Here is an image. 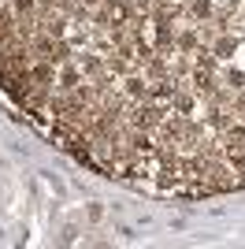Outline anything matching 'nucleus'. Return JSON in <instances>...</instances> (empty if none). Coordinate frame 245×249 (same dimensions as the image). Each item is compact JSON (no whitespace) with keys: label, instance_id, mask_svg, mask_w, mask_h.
I'll return each instance as SVG.
<instances>
[{"label":"nucleus","instance_id":"obj_1","mask_svg":"<svg viewBox=\"0 0 245 249\" xmlns=\"http://www.w3.org/2000/svg\"><path fill=\"white\" fill-rule=\"evenodd\" d=\"M119 93H126L134 104H141V101H153V86H149V78L138 71V74H126L119 82Z\"/></svg>","mask_w":245,"mask_h":249},{"label":"nucleus","instance_id":"obj_2","mask_svg":"<svg viewBox=\"0 0 245 249\" xmlns=\"http://www.w3.org/2000/svg\"><path fill=\"white\" fill-rule=\"evenodd\" d=\"M56 74H60V63L45 60V56H34V63H30V78H34V86L56 89Z\"/></svg>","mask_w":245,"mask_h":249},{"label":"nucleus","instance_id":"obj_3","mask_svg":"<svg viewBox=\"0 0 245 249\" xmlns=\"http://www.w3.org/2000/svg\"><path fill=\"white\" fill-rule=\"evenodd\" d=\"M208 49H212V56L219 63H230L238 56V49H242V37H238L234 30L230 34H219V37H212V45H208Z\"/></svg>","mask_w":245,"mask_h":249},{"label":"nucleus","instance_id":"obj_4","mask_svg":"<svg viewBox=\"0 0 245 249\" xmlns=\"http://www.w3.org/2000/svg\"><path fill=\"white\" fill-rule=\"evenodd\" d=\"M201 45H204V37H201L197 26H182V30L175 34V52H178V56H193Z\"/></svg>","mask_w":245,"mask_h":249},{"label":"nucleus","instance_id":"obj_5","mask_svg":"<svg viewBox=\"0 0 245 249\" xmlns=\"http://www.w3.org/2000/svg\"><path fill=\"white\" fill-rule=\"evenodd\" d=\"M82 78H86V74H82L78 60H67V63H60V74H56V89H60V93H71V89L82 82Z\"/></svg>","mask_w":245,"mask_h":249},{"label":"nucleus","instance_id":"obj_6","mask_svg":"<svg viewBox=\"0 0 245 249\" xmlns=\"http://www.w3.org/2000/svg\"><path fill=\"white\" fill-rule=\"evenodd\" d=\"M223 149H245V123H230L223 130Z\"/></svg>","mask_w":245,"mask_h":249},{"label":"nucleus","instance_id":"obj_7","mask_svg":"<svg viewBox=\"0 0 245 249\" xmlns=\"http://www.w3.org/2000/svg\"><path fill=\"white\" fill-rule=\"evenodd\" d=\"M190 15H193L197 22H208L215 15V4L212 0H190Z\"/></svg>","mask_w":245,"mask_h":249},{"label":"nucleus","instance_id":"obj_8","mask_svg":"<svg viewBox=\"0 0 245 249\" xmlns=\"http://www.w3.org/2000/svg\"><path fill=\"white\" fill-rule=\"evenodd\" d=\"M78 4H86V8H93V4H101V0H78Z\"/></svg>","mask_w":245,"mask_h":249},{"label":"nucleus","instance_id":"obj_9","mask_svg":"<svg viewBox=\"0 0 245 249\" xmlns=\"http://www.w3.org/2000/svg\"><path fill=\"white\" fill-rule=\"evenodd\" d=\"M0 4H4V0H0Z\"/></svg>","mask_w":245,"mask_h":249}]
</instances>
